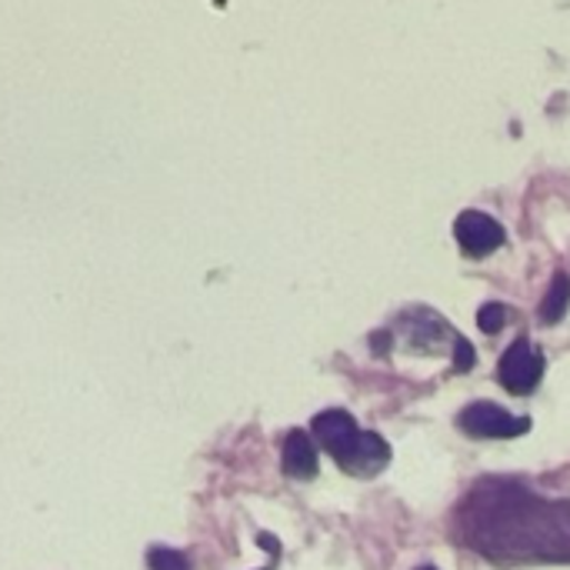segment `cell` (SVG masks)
Masks as SVG:
<instances>
[{
	"mask_svg": "<svg viewBox=\"0 0 570 570\" xmlns=\"http://www.w3.org/2000/svg\"><path fill=\"white\" fill-rule=\"evenodd\" d=\"M454 237H458V244H461V250L468 257H488L504 244L508 234L494 217H488L481 210H464L454 220Z\"/></svg>",
	"mask_w": 570,
	"mask_h": 570,
	"instance_id": "obj_4",
	"label": "cell"
},
{
	"mask_svg": "<svg viewBox=\"0 0 570 570\" xmlns=\"http://www.w3.org/2000/svg\"><path fill=\"white\" fill-rule=\"evenodd\" d=\"M501 384L511 394H534L541 377H544V354L531 344V341H518L508 347V354L501 357V371H498Z\"/></svg>",
	"mask_w": 570,
	"mask_h": 570,
	"instance_id": "obj_3",
	"label": "cell"
},
{
	"mask_svg": "<svg viewBox=\"0 0 570 570\" xmlns=\"http://www.w3.org/2000/svg\"><path fill=\"white\" fill-rule=\"evenodd\" d=\"M570 307V277L564 271H558L554 274V281H551V287H548V294H544V301H541V321L544 324H558L564 314H568Z\"/></svg>",
	"mask_w": 570,
	"mask_h": 570,
	"instance_id": "obj_6",
	"label": "cell"
},
{
	"mask_svg": "<svg viewBox=\"0 0 570 570\" xmlns=\"http://www.w3.org/2000/svg\"><path fill=\"white\" fill-rule=\"evenodd\" d=\"M417 570H438V568H417Z\"/></svg>",
	"mask_w": 570,
	"mask_h": 570,
	"instance_id": "obj_12",
	"label": "cell"
},
{
	"mask_svg": "<svg viewBox=\"0 0 570 570\" xmlns=\"http://www.w3.org/2000/svg\"><path fill=\"white\" fill-rule=\"evenodd\" d=\"M257 541H261V548H264V551H271V554H281V544H277V538H271V534H261Z\"/></svg>",
	"mask_w": 570,
	"mask_h": 570,
	"instance_id": "obj_10",
	"label": "cell"
},
{
	"mask_svg": "<svg viewBox=\"0 0 570 570\" xmlns=\"http://www.w3.org/2000/svg\"><path fill=\"white\" fill-rule=\"evenodd\" d=\"M261 570H267V568H261Z\"/></svg>",
	"mask_w": 570,
	"mask_h": 570,
	"instance_id": "obj_13",
	"label": "cell"
},
{
	"mask_svg": "<svg viewBox=\"0 0 570 570\" xmlns=\"http://www.w3.org/2000/svg\"><path fill=\"white\" fill-rule=\"evenodd\" d=\"M321 448L354 478H374L391 464V448L374 431H361L347 411H324L311 421Z\"/></svg>",
	"mask_w": 570,
	"mask_h": 570,
	"instance_id": "obj_1",
	"label": "cell"
},
{
	"mask_svg": "<svg viewBox=\"0 0 570 570\" xmlns=\"http://www.w3.org/2000/svg\"><path fill=\"white\" fill-rule=\"evenodd\" d=\"M371 344H374V351H387V347H391V334H387V331H381V334H374V341H371Z\"/></svg>",
	"mask_w": 570,
	"mask_h": 570,
	"instance_id": "obj_11",
	"label": "cell"
},
{
	"mask_svg": "<svg viewBox=\"0 0 570 570\" xmlns=\"http://www.w3.org/2000/svg\"><path fill=\"white\" fill-rule=\"evenodd\" d=\"M458 428L464 434L478 438V441H511V438L528 434L531 421L528 417H514V414H508L504 407H498L491 401H478V404L461 411Z\"/></svg>",
	"mask_w": 570,
	"mask_h": 570,
	"instance_id": "obj_2",
	"label": "cell"
},
{
	"mask_svg": "<svg viewBox=\"0 0 570 570\" xmlns=\"http://www.w3.org/2000/svg\"><path fill=\"white\" fill-rule=\"evenodd\" d=\"M147 564H150V570H190V561L174 548H150Z\"/></svg>",
	"mask_w": 570,
	"mask_h": 570,
	"instance_id": "obj_7",
	"label": "cell"
},
{
	"mask_svg": "<svg viewBox=\"0 0 570 570\" xmlns=\"http://www.w3.org/2000/svg\"><path fill=\"white\" fill-rule=\"evenodd\" d=\"M504 324H508V307H504V304H484V307L478 311V327H481L484 334H498Z\"/></svg>",
	"mask_w": 570,
	"mask_h": 570,
	"instance_id": "obj_8",
	"label": "cell"
},
{
	"mask_svg": "<svg viewBox=\"0 0 570 570\" xmlns=\"http://www.w3.org/2000/svg\"><path fill=\"white\" fill-rule=\"evenodd\" d=\"M284 474L294 481H311L317 474V448L311 441V434L304 431H291L284 441Z\"/></svg>",
	"mask_w": 570,
	"mask_h": 570,
	"instance_id": "obj_5",
	"label": "cell"
},
{
	"mask_svg": "<svg viewBox=\"0 0 570 570\" xmlns=\"http://www.w3.org/2000/svg\"><path fill=\"white\" fill-rule=\"evenodd\" d=\"M474 367V344L468 337H454V371L464 374Z\"/></svg>",
	"mask_w": 570,
	"mask_h": 570,
	"instance_id": "obj_9",
	"label": "cell"
}]
</instances>
